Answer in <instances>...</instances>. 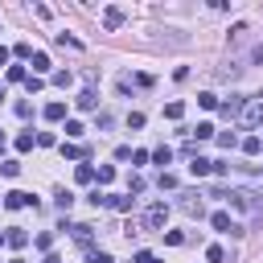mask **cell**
<instances>
[{
    "instance_id": "11",
    "label": "cell",
    "mask_w": 263,
    "mask_h": 263,
    "mask_svg": "<svg viewBox=\"0 0 263 263\" xmlns=\"http://www.w3.org/2000/svg\"><path fill=\"white\" fill-rule=\"evenodd\" d=\"M189 173H193V177H205V173H214V160H205V156H193V160H189Z\"/></svg>"
},
{
    "instance_id": "29",
    "label": "cell",
    "mask_w": 263,
    "mask_h": 263,
    "mask_svg": "<svg viewBox=\"0 0 263 263\" xmlns=\"http://www.w3.org/2000/svg\"><path fill=\"white\" fill-rule=\"evenodd\" d=\"M205 259H210V263H222V259H226V251L214 242V247H205Z\"/></svg>"
},
{
    "instance_id": "21",
    "label": "cell",
    "mask_w": 263,
    "mask_h": 263,
    "mask_svg": "<svg viewBox=\"0 0 263 263\" xmlns=\"http://www.w3.org/2000/svg\"><path fill=\"white\" fill-rule=\"evenodd\" d=\"M86 259H90V263H115V259H111L107 251H99V247H86Z\"/></svg>"
},
{
    "instance_id": "7",
    "label": "cell",
    "mask_w": 263,
    "mask_h": 263,
    "mask_svg": "<svg viewBox=\"0 0 263 263\" xmlns=\"http://www.w3.org/2000/svg\"><path fill=\"white\" fill-rule=\"evenodd\" d=\"M181 210H185L189 218H201V214H205V205H201L197 193H185V197H181Z\"/></svg>"
},
{
    "instance_id": "9",
    "label": "cell",
    "mask_w": 263,
    "mask_h": 263,
    "mask_svg": "<svg viewBox=\"0 0 263 263\" xmlns=\"http://www.w3.org/2000/svg\"><path fill=\"white\" fill-rule=\"evenodd\" d=\"M103 25H107V29H119V25H123V8H115V4L103 8Z\"/></svg>"
},
{
    "instance_id": "42",
    "label": "cell",
    "mask_w": 263,
    "mask_h": 263,
    "mask_svg": "<svg viewBox=\"0 0 263 263\" xmlns=\"http://www.w3.org/2000/svg\"><path fill=\"white\" fill-rule=\"evenodd\" d=\"M8 53H12V49H4V45H0V66H4V62H8Z\"/></svg>"
},
{
    "instance_id": "19",
    "label": "cell",
    "mask_w": 263,
    "mask_h": 263,
    "mask_svg": "<svg viewBox=\"0 0 263 263\" xmlns=\"http://www.w3.org/2000/svg\"><path fill=\"white\" fill-rule=\"evenodd\" d=\"M181 115H185V103H181V99H173V103L164 107V119H181Z\"/></svg>"
},
{
    "instance_id": "23",
    "label": "cell",
    "mask_w": 263,
    "mask_h": 263,
    "mask_svg": "<svg viewBox=\"0 0 263 263\" xmlns=\"http://www.w3.org/2000/svg\"><path fill=\"white\" fill-rule=\"evenodd\" d=\"M33 144H37V136H33V132H21V136H16V148H21V152H29Z\"/></svg>"
},
{
    "instance_id": "1",
    "label": "cell",
    "mask_w": 263,
    "mask_h": 263,
    "mask_svg": "<svg viewBox=\"0 0 263 263\" xmlns=\"http://www.w3.org/2000/svg\"><path fill=\"white\" fill-rule=\"evenodd\" d=\"M205 197H218V201H230L238 214H263V197L251 193V189H226V185H210Z\"/></svg>"
},
{
    "instance_id": "4",
    "label": "cell",
    "mask_w": 263,
    "mask_h": 263,
    "mask_svg": "<svg viewBox=\"0 0 263 263\" xmlns=\"http://www.w3.org/2000/svg\"><path fill=\"white\" fill-rule=\"evenodd\" d=\"M242 107H247V99H242V95H230V99H218V111H222L226 119H238V115H242Z\"/></svg>"
},
{
    "instance_id": "34",
    "label": "cell",
    "mask_w": 263,
    "mask_h": 263,
    "mask_svg": "<svg viewBox=\"0 0 263 263\" xmlns=\"http://www.w3.org/2000/svg\"><path fill=\"white\" fill-rule=\"evenodd\" d=\"M156 185H160V189H177V185H181V181H177V177H173V173H160V181H156Z\"/></svg>"
},
{
    "instance_id": "25",
    "label": "cell",
    "mask_w": 263,
    "mask_h": 263,
    "mask_svg": "<svg viewBox=\"0 0 263 263\" xmlns=\"http://www.w3.org/2000/svg\"><path fill=\"white\" fill-rule=\"evenodd\" d=\"M82 132H86V127H82V123H78V119H66V136H70V140H78V136H82Z\"/></svg>"
},
{
    "instance_id": "22",
    "label": "cell",
    "mask_w": 263,
    "mask_h": 263,
    "mask_svg": "<svg viewBox=\"0 0 263 263\" xmlns=\"http://www.w3.org/2000/svg\"><path fill=\"white\" fill-rule=\"evenodd\" d=\"M45 70H49V58H45V53H33V74H37V78H41V74H45Z\"/></svg>"
},
{
    "instance_id": "43",
    "label": "cell",
    "mask_w": 263,
    "mask_h": 263,
    "mask_svg": "<svg viewBox=\"0 0 263 263\" xmlns=\"http://www.w3.org/2000/svg\"><path fill=\"white\" fill-rule=\"evenodd\" d=\"M0 152H4V136H0Z\"/></svg>"
},
{
    "instance_id": "3",
    "label": "cell",
    "mask_w": 263,
    "mask_h": 263,
    "mask_svg": "<svg viewBox=\"0 0 263 263\" xmlns=\"http://www.w3.org/2000/svg\"><path fill=\"white\" fill-rule=\"evenodd\" d=\"M164 222H168V205H164V201H152V205L144 210V226H148V230H160Z\"/></svg>"
},
{
    "instance_id": "32",
    "label": "cell",
    "mask_w": 263,
    "mask_h": 263,
    "mask_svg": "<svg viewBox=\"0 0 263 263\" xmlns=\"http://www.w3.org/2000/svg\"><path fill=\"white\" fill-rule=\"evenodd\" d=\"M197 103H201L205 111H214V107H218V95H210V90H205V95H197Z\"/></svg>"
},
{
    "instance_id": "45",
    "label": "cell",
    "mask_w": 263,
    "mask_h": 263,
    "mask_svg": "<svg viewBox=\"0 0 263 263\" xmlns=\"http://www.w3.org/2000/svg\"><path fill=\"white\" fill-rule=\"evenodd\" d=\"M0 99H4V86H0Z\"/></svg>"
},
{
    "instance_id": "37",
    "label": "cell",
    "mask_w": 263,
    "mask_h": 263,
    "mask_svg": "<svg viewBox=\"0 0 263 263\" xmlns=\"http://www.w3.org/2000/svg\"><path fill=\"white\" fill-rule=\"evenodd\" d=\"M0 173H4V177H16V173H21V164H16V160H4V164H0Z\"/></svg>"
},
{
    "instance_id": "18",
    "label": "cell",
    "mask_w": 263,
    "mask_h": 263,
    "mask_svg": "<svg viewBox=\"0 0 263 263\" xmlns=\"http://www.w3.org/2000/svg\"><path fill=\"white\" fill-rule=\"evenodd\" d=\"M53 41H58L62 49H82V41H78V37H70V33H58Z\"/></svg>"
},
{
    "instance_id": "44",
    "label": "cell",
    "mask_w": 263,
    "mask_h": 263,
    "mask_svg": "<svg viewBox=\"0 0 263 263\" xmlns=\"http://www.w3.org/2000/svg\"><path fill=\"white\" fill-rule=\"evenodd\" d=\"M0 247H4V234H0Z\"/></svg>"
},
{
    "instance_id": "12",
    "label": "cell",
    "mask_w": 263,
    "mask_h": 263,
    "mask_svg": "<svg viewBox=\"0 0 263 263\" xmlns=\"http://www.w3.org/2000/svg\"><path fill=\"white\" fill-rule=\"evenodd\" d=\"M4 242H8V247H16V251H21V247H25V242H29V234H25V230H21V226H8V234H4Z\"/></svg>"
},
{
    "instance_id": "27",
    "label": "cell",
    "mask_w": 263,
    "mask_h": 263,
    "mask_svg": "<svg viewBox=\"0 0 263 263\" xmlns=\"http://www.w3.org/2000/svg\"><path fill=\"white\" fill-rule=\"evenodd\" d=\"M218 144H222V148H238V144H242V140H238V136H234V132H222V136H218Z\"/></svg>"
},
{
    "instance_id": "2",
    "label": "cell",
    "mask_w": 263,
    "mask_h": 263,
    "mask_svg": "<svg viewBox=\"0 0 263 263\" xmlns=\"http://www.w3.org/2000/svg\"><path fill=\"white\" fill-rule=\"evenodd\" d=\"M210 226H214V230H222V234H234V238H242V234H247V230H242L226 210H214V214H210Z\"/></svg>"
},
{
    "instance_id": "13",
    "label": "cell",
    "mask_w": 263,
    "mask_h": 263,
    "mask_svg": "<svg viewBox=\"0 0 263 263\" xmlns=\"http://www.w3.org/2000/svg\"><path fill=\"white\" fill-rule=\"evenodd\" d=\"M238 148H242L247 156H259V152H263V140H259V136H247V140H242Z\"/></svg>"
},
{
    "instance_id": "30",
    "label": "cell",
    "mask_w": 263,
    "mask_h": 263,
    "mask_svg": "<svg viewBox=\"0 0 263 263\" xmlns=\"http://www.w3.org/2000/svg\"><path fill=\"white\" fill-rule=\"evenodd\" d=\"M29 74H25V66H8V82H25Z\"/></svg>"
},
{
    "instance_id": "33",
    "label": "cell",
    "mask_w": 263,
    "mask_h": 263,
    "mask_svg": "<svg viewBox=\"0 0 263 263\" xmlns=\"http://www.w3.org/2000/svg\"><path fill=\"white\" fill-rule=\"evenodd\" d=\"M107 181H115V168L111 164H99V185H107Z\"/></svg>"
},
{
    "instance_id": "31",
    "label": "cell",
    "mask_w": 263,
    "mask_h": 263,
    "mask_svg": "<svg viewBox=\"0 0 263 263\" xmlns=\"http://www.w3.org/2000/svg\"><path fill=\"white\" fill-rule=\"evenodd\" d=\"M25 86H29V95H37V90L45 86V78H37V74H29V78H25Z\"/></svg>"
},
{
    "instance_id": "24",
    "label": "cell",
    "mask_w": 263,
    "mask_h": 263,
    "mask_svg": "<svg viewBox=\"0 0 263 263\" xmlns=\"http://www.w3.org/2000/svg\"><path fill=\"white\" fill-rule=\"evenodd\" d=\"M70 82H74V74H70V70H58V74H53V86H62V90H66Z\"/></svg>"
},
{
    "instance_id": "8",
    "label": "cell",
    "mask_w": 263,
    "mask_h": 263,
    "mask_svg": "<svg viewBox=\"0 0 263 263\" xmlns=\"http://www.w3.org/2000/svg\"><path fill=\"white\" fill-rule=\"evenodd\" d=\"M66 230H70V234H74L82 247H90V234H95V226H86V222H74V226H66Z\"/></svg>"
},
{
    "instance_id": "5",
    "label": "cell",
    "mask_w": 263,
    "mask_h": 263,
    "mask_svg": "<svg viewBox=\"0 0 263 263\" xmlns=\"http://www.w3.org/2000/svg\"><path fill=\"white\" fill-rule=\"evenodd\" d=\"M238 119H242L247 127H259V123H263V103H259V99H247V107H242Z\"/></svg>"
},
{
    "instance_id": "17",
    "label": "cell",
    "mask_w": 263,
    "mask_h": 263,
    "mask_svg": "<svg viewBox=\"0 0 263 263\" xmlns=\"http://www.w3.org/2000/svg\"><path fill=\"white\" fill-rule=\"evenodd\" d=\"M53 205H58V210H70V205H74V193H70V189H58V193H53Z\"/></svg>"
},
{
    "instance_id": "40",
    "label": "cell",
    "mask_w": 263,
    "mask_h": 263,
    "mask_svg": "<svg viewBox=\"0 0 263 263\" xmlns=\"http://www.w3.org/2000/svg\"><path fill=\"white\" fill-rule=\"evenodd\" d=\"M33 242H37V247H41V251H49V242H53V234H49V230H41V234H37V238H33Z\"/></svg>"
},
{
    "instance_id": "36",
    "label": "cell",
    "mask_w": 263,
    "mask_h": 263,
    "mask_svg": "<svg viewBox=\"0 0 263 263\" xmlns=\"http://www.w3.org/2000/svg\"><path fill=\"white\" fill-rule=\"evenodd\" d=\"M12 53H16V58H33V49H29V41H16V45H12Z\"/></svg>"
},
{
    "instance_id": "14",
    "label": "cell",
    "mask_w": 263,
    "mask_h": 263,
    "mask_svg": "<svg viewBox=\"0 0 263 263\" xmlns=\"http://www.w3.org/2000/svg\"><path fill=\"white\" fill-rule=\"evenodd\" d=\"M62 156L66 160H86V148L82 144H62Z\"/></svg>"
},
{
    "instance_id": "15",
    "label": "cell",
    "mask_w": 263,
    "mask_h": 263,
    "mask_svg": "<svg viewBox=\"0 0 263 263\" xmlns=\"http://www.w3.org/2000/svg\"><path fill=\"white\" fill-rule=\"evenodd\" d=\"M107 205H111V210H119V214H127V210H132V197H119V193H107Z\"/></svg>"
},
{
    "instance_id": "38",
    "label": "cell",
    "mask_w": 263,
    "mask_h": 263,
    "mask_svg": "<svg viewBox=\"0 0 263 263\" xmlns=\"http://www.w3.org/2000/svg\"><path fill=\"white\" fill-rule=\"evenodd\" d=\"M86 201H90V205L99 210V205H107V193H99V189H90V197H86Z\"/></svg>"
},
{
    "instance_id": "26",
    "label": "cell",
    "mask_w": 263,
    "mask_h": 263,
    "mask_svg": "<svg viewBox=\"0 0 263 263\" xmlns=\"http://www.w3.org/2000/svg\"><path fill=\"white\" fill-rule=\"evenodd\" d=\"M189 136H197V140H210V136H214V123H197Z\"/></svg>"
},
{
    "instance_id": "20",
    "label": "cell",
    "mask_w": 263,
    "mask_h": 263,
    "mask_svg": "<svg viewBox=\"0 0 263 263\" xmlns=\"http://www.w3.org/2000/svg\"><path fill=\"white\" fill-rule=\"evenodd\" d=\"M74 177H78V185H90V181H95V168H90V164H78Z\"/></svg>"
},
{
    "instance_id": "10",
    "label": "cell",
    "mask_w": 263,
    "mask_h": 263,
    "mask_svg": "<svg viewBox=\"0 0 263 263\" xmlns=\"http://www.w3.org/2000/svg\"><path fill=\"white\" fill-rule=\"evenodd\" d=\"M74 103H78V111H95V107H99V95H95V90L86 86V90H82V95H78Z\"/></svg>"
},
{
    "instance_id": "16",
    "label": "cell",
    "mask_w": 263,
    "mask_h": 263,
    "mask_svg": "<svg viewBox=\"0 0 263 263\" xmlns=\"http://www.w3.org/2000/svg\"><path fill=\"white\" fill-rule=\"evenodd\" d=\"M45 119H49V123L66 119V103H49V107H45Z\"/></svg>"
},
{
    "instance_id": "41",
    "label": "cell",
    "mask_w": 263,
    "mask_h": 263,
    "mask_svg": "<svg viewBox=\"0 0 263 263\" xmlns=\"http://www.w3.org/2000/svg\"><path fill=\"white\" fill-rule=\"evenodd\" d=\"M218 78H238V66H234V62H230V66H222V70H218Z\"/></svg>"
},
{
    "instance_id": "35",
    "label": "cell",
    "mask_w": 263,
    "mask_h": 263,
    "mask_svg": "<svg viewBox=\"0 0 263 263\" xmlns=\"http://www.w3.org/2000/svg\"><path fill=\"white\" fill-rule=\"evenodd\" d=\"M127 193H144V177L132 173V177H127Z\"/></svg>"
},
{
    "instance_id": "39",
    "label": "cell",
    "mask_w": 263,
    "mask_h": 263,
    "mask_svg": "<svg viewBox=\"0 0 263 263\" xmlns=\"http://www.w3.org/2000/svg\"><path fill=\"white\" fill-rule=\"evenodd\" d=\"M164 242H168V247H181V242H185V234H181V230H168V234H164Z\"/></svg>"
},
{
    "instance_id": "6",
    "label": "cell",
    "mask_w": 263,
    "mask_h": 263,
    "mask_svg": "<svg viewBox=\"0 0 263 263\" xmlns=\"http://www.w3.org/2000/svg\"><path fill=\"white\" fill-rule=\"evenodd\" d=\"M25 205H37V197L33 193H21V189L4 193V210H25Z\"/></svg>"
},
{
    "instance_id": "28",
    "label": "cell",
    "mask_w": 263,
    "mask_h": 263,
    "mask_svg": "<svg viewBox=\"0 0 263 263\" xmlns=\"http://www.w3.org/2000/svg\"><path fill=\"white\" fill-rule=\"evenodd\" d=\"M152 160H156V164H168V160H173V148H164V144H160V148L152 152Z\"/></svg>"
}]
</instances>
